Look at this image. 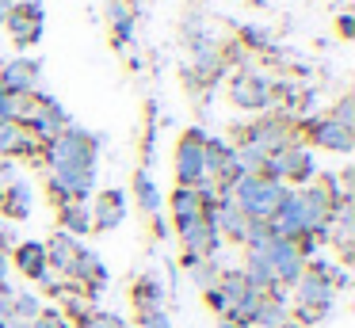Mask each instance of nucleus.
Masks as SVG:
<instances>
[{"label": "nucleus", "instance_id": "7c9ffc66", "mask_svg": "<svg viewBox=\"0 0 355 328\" xmlns=\"http://www.w3.org/2000/svg\"><path fill=\"white\" fill-rule=\"evenodd\" d=\"M329 119H336L340 126L355 130V99H352V96H340V99H336V107L329 111Z\"/></svg>", "mask_w": 355, "mask_h": 328}, {"label": "nucleus", "instance_id": "72a5a7b5", "mask_svg": "<svg viewBox=\"0 0 355 328\" xmlns=\"http://www.w3.org/2000/svg\"><path fill=\"white\" fill-rule=\"evenodd\" d=\"M138 328H172V317H168V309L138 313Z\"/></svg>", "mask_w": 355, "mask_h": 328}, {"label": "nucleus", "instance_id": "4468645a", "mask_svg": "<svg viewBox=\"0 0 355 328\" xmlns=\"http://www.w3.org/2000/svg\"><path fill=\"white\" fill-rule=\"evenodd\" d=\"M88 210H92L96 233H111V229H119L126 221V195L119 187L100 191V195H96V206H88Z\"/></svg>", "mask_w": 355, "mask_h": 328}, {"label": "nucleus", "instance_id": "9b49d317", "mask_svg": "<svg viewBox=\"0 0 355 328\" xmlns=\"http://www.w3.org/2000/svg\"><path fill=\"white\" fill-rule=\"evenodd\" d=\"M306 134H309V141H313L317 149H324V153H352L355 149V130L340 126V122L329 119V114L306 119Z\"/></svg>", "mask_w": 355, "mask_h": 328}, {"label": "nucleus", "instance_id": "473e14b6", "mask_svg": "<svg viewBox=\"0 0 355 328\" xmlns=\"http://www.w3.org/2000/svg\"><path fill=\"white\" fill-rule=\"evenodd\" d=\"M31 328H73V325L62 317V309H42L39 317L31 320Z\"/></svg>", "mask_w": 355, "mask_h": 328}, {"label": "nucleus", "instance_id": "f3484780", "mask_svg": "<svg viewBox=\"0 0 355 328\" xmlns=\"http://www.w3.org/2000/svg\"><path fill=\"white\" fill-rule=\"evenodd\" d=\"M172 221H176V233H184V229H191L195 221H202V198L195 187H176L172 191Z\"/></svg>", "mask_w": 355, "mask_h": 328}, {"label": "nucleus", "instance_id": "6ab92c4d", "mask_svg": "<svg viewBox=\"0 0 355 328\" xmlns=\"http://www.w3.org/2000/svg\"><path fill=\"white\" fill-rule=\"evenodd\" d=\"M31 206H35V191L27 180H12L4 187V202H0V214L12 221H27L31 218Z\"/></svg>", "mask_w": 355, "mask_h": 328}, {"label": "nucleus", "instance_id": "5701e85b", "mask_svg": "<svg viewBox=\"0 0 355 328\" xmlns=\"http://www.w3.org/2000/svg\"><path fill=\"white\" fill-rule=\"evenodd\" d=\"M58 225H62V233H69V236H85V233H92V210H88V202H65V206H58Z\"/></svg>", "mask_w": 355, "mask_h": 328}, {"label": "nucleus", "instance_id": "f8f14e48", "mask_svg": "<svg viewBox=\"0 0 355 328\" xmlns=\"http://www.w3.org/2000/svg\"><path fill=\"white\" fill-rule=\"evenodd\" d=\"M180 244H184V267H187V264H195V259L218 256L225 241H222V233L214 229V221L202 218V221H195L191 229H184V233H180Z\"/></svg>", "mask_w": 355, "mask_h": 328}, {"label": "nucleus", "instance_id": "423d86ee", "mask_svg": "<svg viewBox=\"0 0 355 328\" xmlns=\"http://www.w3.org/2000/svg\"><path fill=\"white\" fill-rule=\"evenodd\" d=\"M65 126H73V119H69V111H65L62 103H58L54 96H46V92H39L35 96V111L27 114V122H24V130L35 137V141H54L58 134H62Z\"/></svg>", "mask_w": 355, "mask_h": 328}, {"label": "nucleus", "instance_id": "e433bc0d", "mask_svg": "<svg viewBox=\"0 0 355 328\" xmlns=\"http://www.w3.org/2000/svg\"><path fill=\"white\" fill-rule=\"evenodd\" d=\"M8 275H12V256H8L4 248H0V286L8 282Z\"/></svg>", "mask_w": 355, "mask_h": 328}, {"label": "nucleus", "instance_id": "20e7f679", "mask_svg": "<svg viewBox=\"0 0 355 328\" xmlns=\"http://www.w3.org/2000/svg\"><path fill=\"white\" fill-rule=\"evenodd\" d=\"M294 134H298V126H294L291 114H263V119L248 122L245 130H241V141L256 145L260 153H279L286 149V145H294Z\"/></svg>", "mask_w": 355, "mask_h": 328}, {"label": "nucleus", "instance_id": "79ce46f5", "mask_svg": "<svg viewBox=\"0 0 355 328\" xmlns=\"http://www.w3.org/2000/svg\"><path fill=\"white\" fill-rule=\"evenodd\" d=\"M4 187H8V183H4V180H0V202H4Z\"/></svg>", "mask_w": 355, "mask_h": 328}, {"label": "nucleus", "instance_id": "f03ea898", "mask_svg": "<svg viewBox=\"0 0 355 328\" xmlns=\"http://www.w3.org/2000/svg\"><path fill=\"white\" fill-rule=\"evenodd\" d=\"M283 195H286V183L263 180V175H241L233 183V202L241 206V214L248 221H271V214L283 202Z\"/></svg>", "mask_w": 355, "mask_h": 328}, {"label": "nucleus", "instance_id": "aec40b11", "mask_svg": "<svg viewBox=\"0 0 355 328\" xmlns=\"http://www.w3.org/2000/svg\"><path fill=\"white\" fill-rule=\"evenodd\" d=\"M130 302L138 313H153V309H164V302H168V286H164L157 275H141L138 282H134L130 290Z\"/></svg>", "mask_w": 355, "mask_h": 328}, {"label": "nucleus", "instance_id": "412c9836", "mask_svg": "<svg viewBox=\"0 0 355 328\" xmlns=\"http://www.w3.org/2000/svg\"><path fill=\"white\" fill-rule=\"evenodd\" d=\"M77 248H80L77 236H69V233L58 229V233L50 236V244H46V267H50V271H58V275H65L73 267V259H77Z\"/></svg>", "mask_w": 355, "mask_h": 328}, {"label": "nucleus", "instance_id": "4be33fe9", "mask_svg": "<svg viewBox=\"0 0 355 328\" xmlns=\"http://www.w3.org/2000/svg\"><path fill=\"white\" fill-rule=\"evenodd\" d=\"M134 8L126 4V0H107V23L111 31H115V46L119 50H126V46L134 42Z\"/></svg>", "mask_w": 355, "mask_h": 328}, {"label": "nucleus", "instance_id": "393cba45", "mask_svg": "<svg viewBox=\"0 0 355 328\" xmlns=\"http://www.w3.org/2000/svg\"><path fill=\"white\" fill-rule=\"evenodd\" d=\"M39 96V92H35ZM35 96H16V92H0V122H19L24 126L27 114L35 111Z\"/></svg>", "mask_w": 355, "mask_h": 328}, {"label": "nucleus", "instance_id": "a19ab883", "mask_svg": "<svg viewBox=\"0 0 355 328\" xmlns=\"http://www.w3.org/2000/svg\"><path fill=\"white\" fill-rule=\"evenodd\" d=\"M218 328H241V325H233V320H230V317H225V320H222V325H218Z\"/></svg>", "mask_w": 355, "mask_h": 328}, {"label": "nucleus", "instance_id": "f704fd0d", "mask_svg": "<svg viewBox=\"0 0 355 328\" xmlns=\"http://www.w3.org/2000/svg\"><path fill=\"white\" fill-rule=\"evenodd\" d=\"M245 42L252 46V50H263V46H271V38H268V31H260V27H245Z\"/></svg>", "mask_w": 355, "mask_h": 328}, {"label": "nucleus", "instance_id": "b1692460", "mask_svg": "<svg viewBox=\"0 0 355 328\" xmlns=\"http://www.w3.org/2000/svg\"><path fill=\"white\" fill-rule=\"evenodd\" d=\"M134 198H138L141 214H149V218L164 210V195H161V187L153 183V175H149L146 168H138V172H134Z\"/></svg>", "mask_w": 355, "mask_h": 328}, {"label": "nucleus", "instance_id": "a211bd4d", "mask_svg": "<svg viewBox=\"0 0 355 328\" xmlns=\"http://www.w3.org/2000/svg\"><path fill=\"white\" fill-rule=\"evenodd\" d=\"M8 256H12V267L27 279H39L46 271V244L42 241H16V248Z\"/></svg>", "mask_w": 355, "mask_h": 328}, {"label": "nucleus", "instance_id": "6e6552de", "mask_svg": "<svg viewBox=\"0 0 355 328\" xmlns=\"http://www.w3.org/2000/svg\"><path fill=\"white\" fill-rule=\"evenodd\" d=\"M4 27H8L12 42H16L19 50H27V46L42 42V31H46V12H42L39 0H19V4L12 8V15L4 19Z\"/></svg>", "mask_w": 355, "mask_h": 328}, {"label": "nucleus", "instance_id": "dca6fc26", "mask_svg": "<svg viewBox=\"0 0 355 328\" xmlns=\"http://www.w3.org/2000/svg\"><path fill=\"white\" fill-rule=\"evenodd\" d=\"M241 275H245V282L252 290H260V294H268L271 286H275V267H271L268 259V244L263 248H245V264H241Z\"/></svg>", "mask_w": 355, "mask_h": 328}, {"label": "nucleus", "instance_id": "ea45409f", "mask_svg": "<svg viewBox=\"0 0 355 328\" xmlns=\"http://www.w3.org/2000/svg\"><path fill=\"white\" fill-rule=\"evenodd\" d=\"M19 0H0V27H4V19L12 15V8H16Z\"/></svg>", "mask_w": 355, "mask_h": 328}, {"label": "nucleus", "instance_id": "1a4fd4ad", "mask_svg": "<svg viewBox=\"0 0 355 328\" xmlns=\"http://www.w3.org/2000/svg\"><path fill=\"white\" fill-rule=\"evenodd\" d=\"M271 233L275 236H286V241H298V236L309 233V218H306V202H302V191L298 187H286L283 202L275 206L271 214Z\"/></svg>", "mask_w": 355, "mask_h": 328}, {"label": "nucleus", "instance_id": "f257e3e1", "mask_svg": "<svg viewBox=\"0 0 355 328\" xmlns=\"http://www.w3.org/2000/svg\"><path fill=\"white\" fill-rule=\"evenodd\" d=\"M100 134H88L80 126H65L54 141L42 145V164L50 168V175H80V172H96L100 160Z\"/></svg>", "mask_w": 355, "mask_h": 328}, {"label": "nucleus", "instance_id": "7ed1b4c3", "mask_svg": "<svg viewBox=\"0 0 355 328\" xmlns=\"http://www.w3.org/2000/svg\"><path fill=\"white\" fill-rule=\"evenodd\" d=\"M263 180H275V183H309L317 180V160H313V149L309 145H286V149L271 153L260 168Z\"/></svg>", "mask_w": 355, "mask_h": 328}, {"label": "nucleus", "instance_id": "ddd939ff", "mask_svg": "<svg viewBox=\"0 0 355 328\" xmlns=\"http://www.w3.org/2000/svg\"><path fill=\"white\" fill-rule=\"evenodd\" d=\"M42 80V65L35 58H12L0 65V92H16V96H35Z\"/></svg>", "mask_w": 355, "mask_h": 328}, {"label": "nucleus", "instance_id": "c85d7f7f", "mask_svg": "<svg viewBox=\"0 0 355 328\" xmlns=\"http://www.w3.org/2000/svg\"><path fill=\"white\" fill-rule=\"evenodd\" d=\"M39 313H42L39 294H31V290H24V294H19V290H16V297H12V317H16V320H27V325H31Z\"/></svg>", "mask_w": 355, "mask_h": 328}, {"label": "nucleus", "instance_id": "9d476101", "mask_svg": "<svg viewBox=\"0 0 355 328\" xmlns=\"http://www.w3.org/2000/svg\"><path fill=\"white\" fill-rule=\"evenodd\" d=\"M268 259L275 267V279L283 282L286 290H294V282L306 275V256L298 252V244L286 241V236H271L268 241Z\"/></svg>", "mask_w": 355, "mask_h": 328}, {"label": "nucleus", "instance_id": "4c0bfd02", "mask_svg": "<svg viewBox=\"0 0 355 328\" xmlns=\"http://www.w3.org/2000/svg\"><path fill=\"white\" fill-rule=\"evenodd\" d=\"M153 233H157V241L168 236V221H164V214H153Z\"/></svg>", "mask_w": 355, "mask_h": 328}, {"label": "nucleus", "instance_id": "58836bf2", "mask_svg": "<svg viewBox=\"0 0 355 328\" xmlns=\"http://www.w3.org/2000/svg\"><path fill=\"white\" fill-rule=\"evenodd\" d=\"M336 27H340V35H344V38H352L355 35V19H352V15H340V23H336Z\"/></svg>", "mask_w": 355, "mask_h": 328}, {"label": "nucleus", "instance_id": "bb28decb", "mask_svg": "<svg viewBox=\"0 0 355 328\" xmlns=\"http://www.w3.org/2000/svg\"><path fill=\"white\" fill-rule=\"evenodd\" d=\"M218 290H222V294L230 297L233 305H237V302H241V297H245L252 286L245 282V275H241V267H222V275H218Z\"/></svg>", "mask_w": 355, "mask_h": 328}, {"label": "nucleus", "instance_id": "cd10ccee", "mask_svg": "<svg viewBox=\"0 0 355 328\" xmlns=\"http://www.w3.org/2000/svg\"><path fill=\"white\" fill-rule=\"evenodd\" d=\"M291 320V305H279V302H271L268 294H263V302H260V309H256V320L252 325H260V328H279V325H286Z\"/></svg>", "mask_w": 355, "mask_h": 328}, {"label": "nucleus", "instance_id": "2f4dec72", "mask_svg": "<svg viewBox=\"0 0 355 328\" xmlns=\"http://www.w3.org/2000/svg\"><path fill=\"white\" fill-rule=\"evenodd\" d=\"M202 294H207V305H210V309H214L218 313V317H230V313H233V302H230V297H225L222 294V290H218V286H210V290H202Z\"/></svg>", "mask_w": 355, "mask_h": 328}, {"label": "nucleus", "instance_id": "2eb2a0df", "mask_svg": "<svg viewBox=\"0 0 355 328\" xmlns=\"http://www.w3.org/2000/svg\"><path fill=\"white\" fill-rule=\"evenodd\" d=\"M0 157L4 160H16V157L42 160V141H35L19 122H0Z\"/></svg>", "mask_w": 355, "mask_h": 328}, {"label": "nucleus", "instance_id": "a878e982", "mask_svg": "<svg viewBox=\"0 0 355 328\" xmlns=\"http://www.w3.org/2000/svg\"><path fill=\"white\" fill-rule=\"evenodd\" d=\"M218 275H222V264H218V256H210V259H195V264H187V279H191V286H199V290L218 286Z\"/></svg>", "mask_w": 355, "mask_h": 328}, {"label": "nucleus", "instance_id": "c9c22d12", "mask_svg": "<svg viewBox=\"0 0 355 328\" xmlns=\"http://www.w3.org/2000/svg\"><path fill=\"white\" fill-rule=\"evenodd\" d=\"M12 297H16V290H12V282H4L0 286V320L12 317Z\"/></svg>", "mask_w": 355, "mask_h": 328}, {"label": "nucleus", "instance_id": "c756f323", "mask_svg": "<svg viewBox=\"0 0 355 328\" xmlns=\"http://www.w3.org/2000/svg\"><path fill=\"white\" fill-rule=\"evenodd\" d=\"M77 328H130V325H126V320L119 317V313H111V309H92Z\"/></svg>", "mask_w": 355, "mask_h": 328}, {"label": "nucleus", "instance_id": "0eeeda50", "mask_svg": "<svg viewBox=\"0 0 355 328\" xmlns=\"http://www.w3.org/2000/svg\"><path fill=\"white\" fill-rule=\"evenodd\" d=\"M202 141H207V134L202 130H187L184 137H180L176 145V183L180 187H199L202 180H210L207 175V153H202Z\"/></svg>", "mask_w": 355, "mask_h": 328}, {"label": "nucleus", "instance_id": "39448f33", "mask_svg": "<svg viewBox=\"0 0 355 328\" xmlns=\"http://www.w3.org/2000/svg\"><path fill=\"white\" fill-rule=\"evenodd\" d=\"M230 99L241 111H271L275 107V80L256 69H245L230 80Z\"/></svg>", "mask_w": 355, "mask_h": 328}]
</instances>
